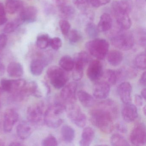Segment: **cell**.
Returning <instances> with one entry per match:
<instances>
[{
    "mask_svg": "<svg viewBox=\"0 0 146 146\" xmlns=\"http://www.w3.org/2000/svg\"><path fill=\"white\" fill-rule=\"evenodd\" d=\"M107 82L110 85H114L118 82L117 74L116 70L108 69L105 71L103 75Z\"/></svg>",
    "mask_w": 146,
    "mask_h": 146,
    "instance_id": "cell-33",
    "label": "cell"
},
{
    "mask_svg": "<svg viewBox=\"0 0 146 146\" xmlns=\"http://www.w3.org/2000/svg\"><path fill=\"white\" fill-rule=\"evenodd\" d=\"M67 117L72 123L79 128H83L87 123V117L80 107L75 103L68 104L66 107Z\"/></svg>",
    "mask_w": 146,
    "mask_h": 146,
    "instance_id": "cell-6",
    "label": "cell"
},
{
    "mask_svg": "<svg viewBox=\"0 0 146 146\" xmlns=\"http://www.w3.org/2000/svg\"><path fill=\"white\" fill-rule=\"evenodd\" d=\"M62 42L59 37H55L50 39L49 46L54 50H58L62 46Z\"/></svg>",
    "mask_w": 146,
    "mask_h": 146,
    "instance_id": "cell-44",
    "label": "cell"
},
{
    "mask_svg": "<svg viewBox=\"0 0 146 146\" xmlns=\"http://www.w3.org/2000/svg\"><path fill=\"white\" fill-rule=\"evenodd\" d=\"M133 8L132 0H117L113 2V12H121L130 14Z\"/></svg>",
    "mask_w": 146,
    "mask_h": 146,
    "instance_id": "cell-18",
    "label": "cell"
},
{
    "mask_svg": "<svg viewBox=\"0 0 146 146\" xmlns=\"http://www.w3.org/2000/svg\"><path fill=\"white\" fill-rule=\"evenodd\" d=\"M23 4L19 0H7L6 11L11 14H15L23 8Z\"/></svg>",
    "mask_w": 146,
    "mask_h": 146,
    "instance_id": "cell-28",
    "label": "cell"
},
{
    "mask_svg": "<svg viewBox=\"0 0 146 146\" xmlns=\"http://www.w3.org/2000/svg\"><path fill=\"white\" fill-rule=\"evenodd\" d=\"M60 133L63 140L67 143H71L75 138V130L67 125H64L61 127Z\"/></svg>",
    "mask_w": 146,
    "mask_h": 146,
    "instance_id": "cell-29",
    "label": "cell"
},
{
    "mask_svg": "<svg viewBox=\"0 0 146 146\" xmlns=\"http://www.w3.org/2000/svg\"><path fill=\"white\" fill-rule=\"evenodd\" d=\"M17 132L20 139L25 140L31 135L32 133V129L28 123L22 122L18 125Z\"/></svg>",
    "mask_w": 146,
    "mask_h": 146,
    "instance_id": "cell-27",
    "label": "cell"
},
{
    "mask_svg": "<svg viewBox=\"0 0 146 146\" xmlns=\"http://www.w3.org/2000/svg\"><path fill=\"white\" fill-rule=\"evenodd\" d=\"M50 39L47 35L39 36L36 40V46L40 49H45L49 46Z\"/></svg>",
    "mask_w": 146,
    "mask_h": 146,
    "instance_id": "cell-36",
    "label": "cell"
},
{
    "mask_svg": "<svg viewBox=\"0 0 146 146\" xmlns=\"http://www.w3.org/2000/svg\"><path fill=\"white\" fill-rule=\"evenodd\" d=\"M108 61L110 65L113 66L119 65L123 60V53L120 51L113 50L109 51L106 55Z\"/></svg>",
    "mask_w": 146,
    "mask_h": 146,
    "instance_id": "cell-24",
    "label": "cell"
},
{
    "mask_svg": "<svg viewBox=\"0 0 146 146\" xmlns=\"http://www.w3.org/2000/svg\"><path fill=\"white\" fill-rule=\"evenodd\" d=\"M6 14L5 7L2 3H0V26L5 24L7 22Z\"/></svg>",
    "mask_w": 146,
    "mask_h": 146,
    "instance_id": "cell-45",
    "label": "cell"
},
{
    "mask_svg": "<svg viewBox=\"0 0 146 146\" xmlns=\"http://www.w3.org/2000/svg\"><path fill=\"white\" fill-rule=\"evenodd\" d=\"M75 6L80 11L87 10L89 5V0H72Z\"/></svg>",
    "mask_w": 146,
    "mask_h": 146,
    "instance_id": "cell-41",
    "label": "cell"
},
{
    "mask_svg": "<svg viewBox=\"0 0 146 146\" xmlns=\"http://www.w3.org/2000/svg\"><path fill=\"white\" fill-rule=\"evenodd\" d=\"M143 98L141 96L138 94H136L134 97V102L136 106L138 107H141L143 104Z\"/></svg>",
    "mask_w": 146,
    "mask_h": 146,
    "instance_id": "cell-49",
    "label": "cell"
},
{
    "mask_svg": "<svg viewBox=\"0 0 146 146\" xmlns=\"http://www.w3.org/2000/svg\"><path fill=\"white\" fill-rule=\"evenodd\" d=\"M2 91V89H1V85H0V96L1 95Z\"/></svg>",
    "mask_w": 146,
    "mask_h": 146,
    "instance_id": "cell-56",
    "label": "cell"
},
{
    "mask_svg": "<svg viewBox=\"0 0 146 146\" xmlns=\"http://www.w3.org/2000/svg\"><path fill=\"white\" fill-rule=\"evenodd\" d=\"M1 49H0V56H1Z\"/></svg>",
    "mask_w": 146,
    "mask_h": 146,
    "instance_id": "cell-58",
    "label": "cell"
},
{
    "mask_svg": "<svg viewBox=\"0 0 146 146\" xmlns=\"http://www.w3.org/2000/svg\"><path fill=\"white\" fill-rule=\"evenodd\" d=\"M19 118V115L15 110L9 109L7 110L4 114L3 129L6 132L12 131L14 125Z\"/></svg>",
    "mask_w": 146,
    "mask_h": 146,
    "instance_id": "cell-14",
    "label": "cell"
},
{
    "mask_svg": "<svg viewBox=\"0 0 146 146\" xmlns=\"http://www.w3.org/2000/svg\"><path fill=\"white\" fill-rule=\"evenodd\" d=\"M26 83V81L23 79L15 80L3 79L1 82V87L2 90L11 94L16 98Z\"/></svg>",
    "mask_w": 146,
    "mask_h": 146,
    "instance_id": "cell-8",
    "label": "cell"
},
{
    "mask_svg": "<svg viewBox=\"0 0 146 146\" xmlns=\"http://www.w3.org/2000/svg\"><path fill=\"white\" fill-rule=\"evenodd\" d=\"M85 31L87 36L93 39L97 38L100 33L97 26L92 22L86 25Z\"/></svg>",
    "mask_w": 146,
    "mask_h": 146,
    "instance_id": "cell-34",
    "label": "cell"
},
{
    "mask_svg": "<svg viewBox=\"0 0 146 146\" xmlns=\"http://www.w3.org/2000/svg\"><path fill=\"white\" fill-rule=\"evenodd\" d=\"M77 96L81 104L86 108H90L94 105L95 100L94 97L84 90L78 92Z\"/></svg>",
    "mask_w": 146,
    "mask_h": 146,
    "instance_id": "cell-26",
    "label": "cell"
},
{
    "mask_svg": "<svg viewBox=\"0 0 146 146\" xmlns=\"http://www.w3.org/2000/svg\"><path fill=\"white\" fill-rule=\"evenodd\" d=\"M118 107L113 101H102L98 103L90 112L92 123L104 133H111L114 129V121L119 116Z\"/></svg>",
    "mask_w": 146,
    "mask_h": 146,
    "instance_id": "cell-1",
    "label": "cell"
},
{
    "mask_svg": "<svg viewBox=\"0 0 146 146\" xmlns=\"http://www.w3.org/2000/svg\"><path fill=\"white\" fill-rule=\"evenodd\" d=\"M34 96L36 97H41L42 93L39 89L38 85L36 82L31 81L26 83L19 94L16 99L19 100H22L30 96Z\"/></svg>",
    "mask_w": 146,
    "mask_h": 146,
    "instance_id": "cell-12",
    "label": "cell"
},
{
    "mask_svg": "<svg viewBox=\"0 0 146 146\" xmlns=\"http://www.w3.org/2000/svg\"><path fill=\"white\" fill-rule=\"evenodd\" d=\"M5 145V142L2 139L0 138V146H3Z\"/></svg>",
    "mask_w": 146,
    "mask_h": 146,
    "instance_id": "cell-54",
    "label": "cell"
},
{
    "mask_svg": "<svg viewBox=\"0 0 146 146\" xmlns=\"http://www.w3.org/2000/svg\"><path fill=\"white\" fill-rule=\"evenodd\" d=\"M59 64L60 67L66 71H70L74 68V60L70 56L65 55L60 59Z\"/></svg>",
    "mask_w": 146,
    "mask_h": 146,
    "instance_id": "cell-31",
    "label": "cell"
},
{
    "mask_svg": "<svg viewBox=\"0 0 146 146\" xmlns=\"http://www.w3.org/2000/svg\"><path fill=\"white\" fill-rule=\"evenodd\" d=\"M121 114L125 121L131 123L135 121L138 117V112L136 106L129 103H125L123 106Z\"/></svg>",
    "mask_w": 146,
    "mask_h": 146,
    "instance_id": "cell-16",
    "label": "cell"
},
{
    "mask_svg": "<svg viewBox=\"0 0 146 146\" xmlns=\"http://www.w3.org/2000/svg\"><path fill=\"white\" fill-rule=\"evenodd\" d=\"M77 88V84L74 82L65 85L60 93L62 100L68 104L75 103L76 100Z\"/></svg>",
    "mask_w": 146,
    "mask_h": 146,
    "instance_id": "cell-13",
    "label": "cell"
},
{
    "mask_svg": "<svg viewBox=\"0 0 146 146\" xmlns=\"http://www.w3.org/2000/svg\"><path fill=\"white\" fill-rule=\"evenodd\" d=\"M48 63L43 59H35L31 63L30 70L32 75L35 76H39L42 73L44 67Z\"/></svg>",
    "mask_w": 146,
    "mask_h": 146,
    "instance_id": "cell-22",
    "label": "cell"
},
{
    "mask_svg": "<svg viewBox=\"0 0 146 146\" xmlns=\"http://www.w3.org/2000/svg\"><path fill=\"white\" fill-rule=\"evenodd\" d=\"M44 105L42 102H39L30 106L27 111V117L28 121L32 124L38 123L42 119L43 116Z\"/></svg>",
    "mask_w": 146,
    "mask_h": 146,
    "instance_id": "cell-10",
    "label": "cell"
},
{
    "mask_svg": "<svg viewBox=\"0 0 146 146\" xmlns=\"http://www.w3.org/2000/svg\"><path fill=\"white\" fill-rule=\"evenodd\" d=\"M117 90L120 100L124 104L131 102L132 87L130 83L126 82L121 83Z\"/></svg>",
    "mask_w": 146,
    "mask_h": 146,
    "instance_id": "cell-17",
    "label": "cell"
},
{
    "mask_svg": "<svg viewBox=\"0 0 146 146\" xmlns=\"http://www.w3.org/2000/svg\"><path fill=\"white\" fill-rule=\"evenodd\" d=\"M1 109V102H0V110Z\"/></svg>",
    "mask_w": 146,
    "mask_h": 146,
    "instance_id": "cell-57",
    "label": "cell"
},
{
    "mask_svg": "<svg viewBox=\"0 0 146 146\" xmlns=\"http://www.w3.org/2000/svg\"><path fill=\"white\" fill-rule=\"evenodd\" d=\"M86 47L93 57L99 60H102L106 57L109 45L106 40L96 38L88 42Z\"/></svg>",
    "mask_w": 146,
    "mask_h": 146,
    "instance_id": "cell-4",
    "label": "cell"
},
{
    "mask_svg": "<svg viewBox=\"0 0 146 146\" xmlns=\"http://www.w3.org/2000/svg\"><path fill=\"white\" fill-rule=\"evenodd\" d=\"M137 36L138 43L142 47L146 46V30L144 29H138L137 31Z\"/></svg>",
    "mask_w": 146,
    "mask_h": 146,
    "instance_id": "cell-40",
    "label": "cell"
},
{
    "mask_svg": "<svg viewBox=\"0 0 146 146\" xmlns=\"http://www.w3.org/2000/svg\"><path fill=\"white\" fill-rule=\"evenodd\" d=\"M111 145L113 146H128V141L123 136L119 134H114L110 137Z\"/></svg>",
    "mask_w": 146,
    "mask_h": 146,
    "instance_id": "cell-32",
    "label": "cell"
},
{
    "mask_svg": "<svg viewBox=\"0 0 146 146\" xmlns=\"http://www.w3.org/2000/svg\"><path fill=\"white\" fill-rule=\"evenodd\" d=\"M116 19L117 27L122 31H126L131 25V21L129 14L120 12H113Z\"/></svg>",
    "mask_w": 146,
    "mask_h": 146,
    "instance_id": "cell-19",
    "label": "cell"
},
{
    "mask_svg": "<svg viewBox=\"0 0 146 146\" xmlns=\"http://www.w3.org/2000/svg\"><path fill=\"white\" fill-rule=\"evenodd\" d=\"M7 39L6 35L4 34H0V49L4 48L7 44Z\"/></svg>",
    "mask_w": 146,
    "mask_h": 146,
    "instance_id": "cell-47",
    "label": "cell"
},
{
    "mask_svg": "<svg viewBox=\"0 0 146 146\" xmlns=\"http://www.w3.org/2000/svg\"><path fill=\"white\" fill-rule=\"evenodd\" d=\"M83 11V13L81 14L80 17L81 21L83 23H86V25L89 23H91L94 19V13L90 11H87V10Z\"/></svg>",
    "mask_w": 146,
    "mask_h": 146,
    "instance_id": "cell-42",
    "label": "cell"
},
{
    "mask_svg": "<svg viewBox=\"0 0 146 146\" xmlns=\"http://www.w3.org/2000/svg\"><path fill=\"white\" fill-rule=\"evenodd\" d=\"M59 26L62 34L67 36L70 31L71 25L66 19H62L59 22Z\"/></svg>",
    "mask_w": 146,
    "mask_h": 146,
    "instance_id": "cell-39",
    "label": "cell"
},
{
    "mask_svg": "<svg viewBox=\"0 0 146 146\" xmlns=\"http://www.w3.org/2000/svg\"><path fill=\"white\" fill-rule=\"evenodd\" d=\"M37 14L38 11L35 7L29 6L23 8L20 11V19L23 22L33 23L36 20Z\"/></svg>",
    "mask_w": 146,
    "mask_h": 146,
    "instance_id": "cell-20",
    "label": "cell"
},
{
    "mask_svg": "<svg viewBox=\"0 0 146 146\" xmlns=\"http://www.w3.org/2000/svg\"><path fill=\"white\" fill-rule=\"evenodd\" d=\"M116 129L119 132L123 133H126L127 132V128L126 125L123 123H118L115 125Z\"/></svg>",
    "mask_w": 146,
    "mask_h": 146,
    "instance_id": "cell-48",
    "label": "cell"
},
{
    "mask_svg": "<svg viewBox=\"0 0 146 146\" xmlns=\"http://www.w3.org/2000/svg\"><path fill=\"white\" fill-rule=\"evenodd\" d=\"M41 144L43 146H55L58 145V142L54 136L49 135L42 140Z\"/></svg>",
    "mask_w": 146,
    "mask_h": 146,
    "instance_id": "cell-43",
    "label": "cell"
},
{
    "mask_svg": "<svg viewBox=\"0 0 146 146\" xmlns=\"http://www.w3.org/2000/svg\"><path fill=\"white\" fill-rule=\"evenodd\" d=\"M22 23L23 22L21 19H17L8 23L4 28V32L6 33H11L14 32Z\"/></svg>",
    "mask_w": 146,
    "mask_h": 146,
    "instance_id": "cell-37",
    "label": "cell"
},
{
    "mask_svg": "<svg viewBox=\"0 0 146 146\" xmlns=\"http://www.w3.org/2000/svg\"><path fill=\"white\" fill-rule=\"evenodd\" d=\"M46 73L51 84L56 89H59L63 88L69 79L66 71L56 66H52L49 67Z\"/></svg>",
    "mask_w": 146,
    "mask_h": 146,
    "instance_id": "cell-5",
    "label": "cell"
},
{
    "mask_svg": "<svg viewBox=\"0 0 146 146\" xmlns=\"http://www.w3.org/2000/svg\"><path fill=\"white\" fill-rule=\"evenodd\" d=\"M7 72L10 77L13 78L20 77L23 75V67L20 63L12 62L8 65Z\"/></svg>",
    "mask_w": 146,
    "mask_h": 146,
    "instance_id": "cell-25",
    "label": "cell"
},
{
    "mask_svg": "<svg viewBox=\"0 0 146 146\" xmlns=\"http://www.w3.org/2000/svg\"><path fill=\"white\" fill-rule=\"evenodd\" d=\"M73 60L74 66L72 77L75 81H79L82 78L84 68L90 62V57L88 53L82 51L77 54Z\"/></svg>",
    "mask_w": 146,
    "mask_h": 146,
    "instance_id": "cell-7",
    "label": "cell"
},
{
    "mask_svg": "<svg viewBox=\"0 0 146 146\" xmlns=\"http://www.w3.org/2000/svg\"><path fill=\"white\" fill-rule=\"evenodd\" d=\"M146 53L145 52L137 55L134 60V64L136 68L141 70L146 69Z\"/></svg>",
    "mask_w": 146,
    "mask_h": 146,
    "instance_id": "cell-35",
    "label": "cell"
},
{
    "mask_svg": "<svg viewBox=\"0 0 146 146\" xmlns=\"http://www.w3.org/2000/svg\"><path fill=\"white\" fill-rule=\"evenodd\" d=\"M59 15L63 19H71L74 17L76 11L74 8L71 6L66 5L58 7Z\"/></svg>",
    "mask_w": 146,
    "mask_h": 146,
    "instance_id": "cell-30",
    "label": "cell"
},
{
    "mask_svg": "<svg viewBox=\"0 0 146 146\" xmlns=\"http://www.w3.org/2000/svg\"><path fill=\"white\" fill-rule=\"evenodd\" d=\"M9 145L12 146H23L24 145L19 142H13L11 143Z\"/></svg>",
    "mask_w": 146,
    "mask_h": 146,
    "instance_id": "cell-52",
    "label": "cell"
},
{
    "mask_svg": "<svg viewBox=\"0 0 146 146\" xmlns=\"http://www.w3.org/2000/svg\"><path fill=\"white\" fill-rule=\"evenodd\" d=\"M130 141L135 146H142L146 144V127L143 123L137 124L131 132Z\"/></svg>",
    "mask_w": 146,
    "mask_h": 146,
    "instance_id": "cell-9",
    "label": "cell"
},
{
    "mask_svg": "<svg viewBox=\"0 0 146 146\" xmlns=\"http://www.w3.org/2000/svg\"><path fill=\"white\" fill-rule=\"evenodd\" d=\"M121 31L112 34L111 42L113 46L119 50L127 51L131 49L135 43V37L131 32Z\"/></svg>",
    "mask_w": 146,
    "mask_h": 146,
    "instance_id": "cell-3",
    "label": "cell"
},
{
    "mask_svg": "<svg viewBox=\"0 0 146 146\" xmlns=\"http://www.w3.org/2000/svg\"><path fill=\"white\" fill-rule=\"evenodd\" d=\"M113 20L110 14L104 13L100 17L97 28L100 32H106L110 31L112 28Z\"/></svg>",
    "mask_w": 146,
    "mask_h": 146,
    "instance_id": "cell-21",
    "label": "cell"
},
{
    "mask_svg": "<svg viewBox=\"0 0 146 146\" xmlns=\"http://www.w3.org/2000/svg\"><path fill=\"white\" fill-rule=\"evenodd\" d=\"M110 85L106 81L96 82L93 88V95L96 99H106L110 94Z\"/></svg>",
    "mask_w": 146,
    "mask_h": 146,
    "instance_id": "cell-15",
    "label": "cell"
},
{
    "mask_svg": "<svg viewBox=\"0 0 146 146\" xmlns=\"http://www.w3.org/2000/svg\"><path fill=\"white\" fill-rule=\"evenodd\" d=\"M5 65L0 61V76H3L5 72Z\"/></svg>",
    "mask_w": 146,
    "mask_h": 146,
    "instance_id": "cell-51",
    "label": "cell"
},
{
    "mask_svg": "<svg viewBox=\"0 0 146 146\" xmlns=\"http://www.w3.org/2000/svg\"><path fill=\"white\" fill-rule=\"evenodd\" d=\"M146 106H144L143 107V113H144V115H146Z\"/></svg>",
    "mask_w": 146,
    "mask_h": 146,
    "instance_id": "cell-55",
    "label": "cell"
},
{
    "mask_svg": "<svg viewBox=\"0 0 146 146\" xmlns=\"http://www.w3.org/2000/svg\"><path fill=\"white\" fill-rule=\"evenodd\" d=\"M139 81L140 84L143 86L146 85V72L142 73Z\"/></svg>",
    "mask_w": 146,
    "mask_h": 146,
    "instance_id": "cell-50",
    "label": "cell"
},
{
    "mask_svg": "<svg viewBox=\"0 0 146 146\" xmlns=\"http://www.w3.org/2000/svg\"><path fill=\"white\" fill-rule=\"evenodd\" d=\"M111 0H90V3L93 7L98 8L110 3Z\"/></svg>",
    "mask_w": 146,
    "mask_h": 146,
    "instance_id": "cell-46",
    "label": "cell"
},
{
    "mask_svg": "<svg viewBox=\"0 0 146 146\" xmlns=\"http://www.w3.org/2000/svg\"><path fill=\"white\" fill-rule=\"evenodd\" d=\"M95 137V131L93 128L85 127L83 130L82 138L79 144L82 146H88L90 145Z\"/></svg>",
    "mask_w": 146,
    "mask_h": 146,
    "instance_id": "cell-23",
    "label": "cell"
},
{
    "mask_svg": "<svg viewBox=\"0 0 146 146\" xmlns=\"http://www.w3.org/2000/svg\"><path fill=\"white\" fill-rule=\"evenodd\" d=\"M141 96L144 100H146V90L145 88L143 89L141 92Z\"/></svg>",
    "mask_w": 146,
    "mask_h": 146,
    "instance_id": "cell-53",
    "label": "cell"
},
{
    "mask_svg": "<svg viewBox=\"0 0 146 146\" xmlns=\"http://www.w3.org/2000/svg\"><path fill=\"white\" fill-rule=\"evenodd\" d=\"M67 36L69 41L72 43H76L80 41L82 38V35L78 31L73 29L70 31Z\"/></svg>",
    "mask_w": 146,
    "mask_h": 146,
    "instance_id": "cell-38",
    "label": "cell"
},
{
    "mask_svg": "<svg viewBox=\"0 0 146 146\" xmlns=\"http://www.w3.org/2000/svg\"><path fill=\"white\" fill-rule=\"evenodd\" d=\"M66 106L61 103H55L50 106L44 113V120L49 128L56 129L63 123V115Z\"/></svg>",
    "mask_w": 146,
    "mask_h": 146,
    "instance_id": "cell-2",
    "label": "cell"
},
{
    "mask_svg": "<svg viewBox=\"0 0 146 146\" xmlns=\"http://www.w3.org/2000/svg\"><path fill=\"white\" fill-rule=\"evenodd\" d=\"M103 66L99 60H95L90 62L87 70L88 77L92 82L98 81L103 75Z\"/></svg>",
    "mask_w": 146,
    "mask_h": 146,
    "instance_id": "cell-11",
    "label": "cell"
}]
</instances>
